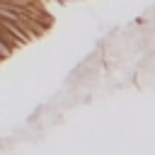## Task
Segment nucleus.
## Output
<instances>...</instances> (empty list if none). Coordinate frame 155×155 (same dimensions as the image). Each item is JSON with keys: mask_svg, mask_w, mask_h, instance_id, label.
I'll return each instance as SVG.
<instances>
[{"mask_svg": "<svg viewBox=\"0 0 155 155\" xmlns=\"http://www.w3.org/2000/svg\"><path fill=\"white\" fill-rule=\"evenodd\" d=\"M10 53H12V48H10V46L5 44V39L0 36V61H2V58H7Z\"/></svg>", "mask_w": 155, "mask_h": 155, "instance_id": "f257e3e1", "label": "nucleus"}]
</instances>
